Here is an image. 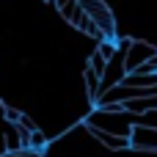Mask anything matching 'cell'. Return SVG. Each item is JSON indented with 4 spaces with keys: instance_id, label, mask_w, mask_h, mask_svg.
<instances>
[{
    "instance_id": "52a82bcc",
    "label": "cell",
    "mask_w": 157,
    "mask_h": 157,
    "mask_svg": "<svg viewBox=\"0 0 157 157\" xmlns=\"http://www.w3.org/2000/svg\"><path fill=\"white\" fill-rule=\"evenodd\" d=\"M135 72H141V75H157V52L149 58V61H146V63H141Z\"/></svg>"
},
{
    "instance_id": "3957f363",
    "label": "cell",
    "mask_w": 157,
    "mask_h": 157,
    "mask_svg": "<svg viewBox=\"0 0 157 157\" xmlns=\"http://www.w3.org/2000/svg\"><path fill=\"white\" fill-rule=\"evenodd\" d=\"M130 149L132 152H157V127L135 124L132 135H130Z\"/></svg>"
},
{
    "instance_id": "8992f818",
    "label": "cell",
    "mask_w": 157,
    "mask_h": 157,
    "mask_svg": "<svg viewBox=\"0 0 157 157\" xmlns=\"http://www.w3.org/2000/svg\"><path fill=\"white\" fill-rule=\"evenodd\" d=\"M108 61H110V58H105V55L99 52V47H97V50L91 52V58H88V66H94L99 75H105V69H108Z\"/></svg>"
},
{
    "instance_id": "ba28073f",
    "label": "cell",
    "mask_w": 157,
    "mask_h": 157,
    "mask_svg": "<svg viewBox=\"0 0 157 157\" xmlns=\"http://www.w3.org/2000/svg\"><path fill=\"white\" fill-rule=\"evenodd\" d=\"M6 157H44V152H39V149H19V152H8Z\"/></svg>"
},
{
    "instance_id": "7a4b0ae2",
    "label": "cell",
    "mask_w": 157,
    "mask_h": 157,
    "mask_svg": "<svg viewBox=\"0 0 157 157\" xmlns=\"http://www.w3.org/2000/svg\"><path fill=\"white\" fill-rule=\"evenodd\" d=\"M80 6L91 14V19L102 28L105 39H116V19H113V11L108 8V3L102 0H80Z\"/></svg>"
},
{
    "instance_id": "6da1fadb",
    "label": "cell",
    "mask_w": 157,
    "mask_h": 157,
    "mask_svg": "<svg viewBox=\"0 0 157 157\" xmlns=\"http://www.w3.org/2000/svg\"><path fill=\"white\" fill-rule=\"evenodd\" d=\"M119 47L124 50V66H127V72H135L141 63H146V61L157 52L155 44L144 41V39H127V41H121Z\"/></svg>"
},
{
    "instance_id": "277c9868",
    "label": "cell",
    "mask_w": 157,
    "mask_h": 157,
    "mask_svg": "<svg viewBox=\"0 0 157 157\" xmlns=\"http://www.w3.org/2000/svg\"><path fill=\"white\" fill-rule=\"evenodd\" d=\"M91 132H94V138L105 146V149H110V152H124V149H130V138L127 135H113V132H105V130H97V127H88Z\"/></svg>"
},
{
    "instance_id": "5b68a950",
    "label": "cell",
    "mask_w": 157,
    "mask_h": 157,
    "mask_svg": "<svg viewBox=\"0 0 157 157\" xmlns=\"http://www.w3.org/2000/svg\"><path fill=\"white\" fill-rule=\"evenodd\" d=\"M121 105H124V110H130L132 116H144V113H152V110H157V94H152V97L124 99Z\"/></svg>"
}]
</instances>
